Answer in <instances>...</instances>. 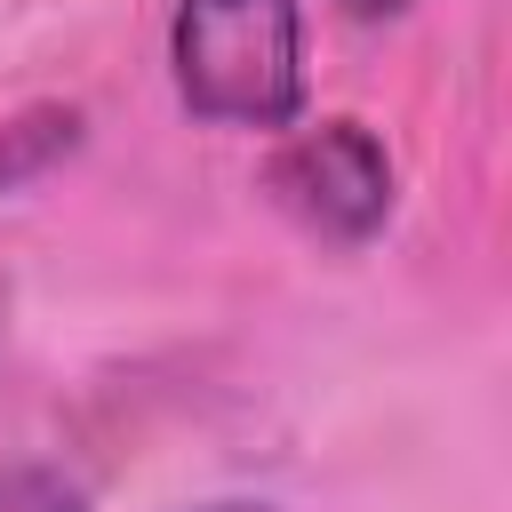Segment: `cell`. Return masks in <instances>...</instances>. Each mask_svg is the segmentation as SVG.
Masks as SVG:
<instances>
[{"label": "cell", "instance_id": "1", "mask_svg": "<svg viewBox=\"0 0 512 512\" xmlns=\"http://www.w3.org/2000/svg\"><path fill=\"white\" fill-rule=\"evenodd\" d=\"M168 80L208 128H296L304 112V8L296 0H176Z\"/></svg>", "mask_w": 512, "mask_h": 512}, {"label": "cell", "instance_id": "2", "mask_svg": "<svg viewBox=\"0 0 512 512\" xmlns=\"http://www.w3.org/2000/svg\"><path fill=\"white\" fill-rule=\"evenodd\" d=\"M264 192L328 248H360L392 216V152L368 120H312L272 144Z\"/></svg>", "mask_w": 512, "mask_h": 512}, {"label": "cell", "instance_id": "3", "mask_svg": "<svg viewBox=\"0 0 512 512\" xmlns=\"http://www.w3.org/2000/svg\"><path fill=\"white\" fill-rule=\"evenodd\" d=\"M0 512H88V496L48 464H8L0 472Z\"/></svg>", "mask_w": 512, "mask_h": 512}, {"label": "cell", "instance_id": "4", "mask_svg": "<svg viewBox=\"0 0 512 512\" xmlns=\"http://www.w3.org/2000/svg\"><path fill=\"white\" fill-rule=\"evenodd\" d=\"M336 8H344L352 24H384V16H400L408 0H336Z\"/></svg>", "mask_w": 512, "mask_h": 512}, {"label": "cell", "instance_id": "5", "mask_svg": "<svg viewBox=\"0 0 512 512\" xmlns=\"http://www.w3.org/2000/svg\"><path fill=\"white\" fill-rule=\"evenodd\" d=\"M192 512H280V504H240L232 496V504H192Z\"/></svg>", "mask_w": 512, "mask_h": 512}]
</instances>
